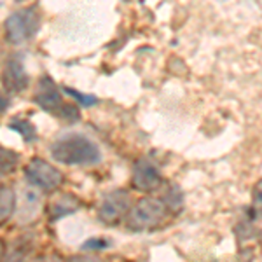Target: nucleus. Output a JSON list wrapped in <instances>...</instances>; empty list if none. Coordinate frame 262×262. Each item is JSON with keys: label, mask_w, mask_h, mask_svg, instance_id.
Returning a JSON list of instances; mask_svg holds the SVG:
<instances>
[{"label": "nucleus", "mask_w": 262, "mask_h": 262, "mask_svg": "<svg viewBox=\"0 0 262 262\" xmlns=\"http://www.w3.org/2000/svg\"><path fill=\"white\" fill-rule=\"evenodd\" d=\"M51 156L61 164H96L101 152L95 142L84 135H65L51 145Z\"/></svg>", "instance_id": "obj_1"}, {"label": "nucleus", "mask_w": 262, "mask_h": 262, "mask_svg": "<svg viewBox=\"0 0 262 262\" xmlns=\"http://www.w3.org/2000/svg\"><path fill=\"white\" fill-rule=\"evenodd\" d=\"M166 215V205L156 198H142L131 210H128V227L131 231H147L156 227Z\"/></svg>", "instance_id": "obj_2"}, {"label": "nucleus", "mask_w": 262, "mask_h": 262, "mask_svg": "<svg viewBox=\"0 0 262 262\" xmlns=\"http://www.w3.org/2000/svg\"><path fill=\"white\" fill-rule=\"evenodd\" d=\"M40 18L35 9H21L6 19V37L11 44L19 46L32 39L39 30Z\"/></svg>", "instance_id": "obj_3"}, {"label": "nucleus", "mask_w": 262, "mask_h": 262, "mask_svg": "<svg viewBox=\"0 0 262 262\" xmlns=\"http://www.w3.org/2000/svg\"><path fill=\"white\" fill-rule=\"evenodd\" d=\"M25 177L33 187H39L42 191H54L56 187H60L63 182L61 171L40 158L32 159L25 166Z\"/></svg>", "instance_id": "obj_4"}, {"label": "nucleus", "mask_w": 262, "mask_h": 262, "mask_svg": "<svg viewBox=\"0 0 262 262\" xmlns=\"http://www.w3.org/2000/svg\"><path fill=\"white\" fill-rule=\"evenodd\" d=\"M131 205L129 192L112 191L103 198L98 210V217L105 224H117L122 217H126Z\"/></svg>", "instance_id": "obj_5"}, {"label": "nucleus", "mask_w": 262, "mask_h": 262, "mask_svg": "<svg viewBox=\"0 0 262 262\" xmlns=\"http://www.w3.org/2000/svg\"><path fill=\"white\" fill-rule=\"evenodd\" d=\"M2 84L7 91L11 93H21L28 88V75L25 70V65L21 61V56L14 54L6 61L2 72Z\"/></svg>", "instance_id": "obj_6"}, {"label": "nucleus", "mask_w": 262, "mask_h": 262, "mask_svg": "<svg viewBox=\"0 0 262 262\" xmlns=\"http://www.w3.org/2000/svg\"><path fill=\"white\" fill-rule=\"evenodd\" d=\"M33 100H35V103L39 105L40 108H44L46 112H58L63 105L60 90H58V86L54 84V81L49 75H42L40 77Z\"/></svg>", "instance_id": "obj_7"}, {"label": "nucleus", "mask_w": 262, "mask_h": 262, "mask_svg": "<svg viewBox=\"0 0 262 262\" xmlns=\"http://www.w3.org/2000/svg\"><path fill=\"white\" fill-rule=\"evenodd\" d=\"M133 187L137 191L150 192L161 185V173L149 159H140L133 170Z\"/></svg>", "instance_id": "obj_8"}, {"label": "nucleus", "mask_w": 262, "mask_h": 262, "mask_svg": "<svg viewBox=\"0 0 262 262\" xmlns=\"http://www.w3.org/2000/svg\"><path fill=\"white\" fill-rule=\"evenodd\" d=\"M79 208H81V200L77 196H74V194H60V196L51 201L49 215L53 221H56V219L67 217V215L77 212Z\"/></svg>", "instance_id": "obj_9"}, {"label": "nucleus", "mask_w": 262, "mask_h": 262, "mask_svg": "<svg viewBox=\"0 0 262 262\" xmlns=\"http://www.w3.org/2000/svg\"><path fill=\"white\" fill-rule=\"evenodd\" d=\"M16 208V192L7 185L0 187V224L6 222Z\"/></svg>", "instance_id": "obj_10"}, {"label": "nucleus", "mask_w": 262, "mask_h": 262, "mask_svg": "<svg viewBox=\"0 0 262 262\" xmlns=\"http://www.w3.org/2000/svg\"><path fill=\"white\" fill-rule=\"evenodd\" d=\"M21 206H23V208H27V215H30V217H32V213L35 215L37 208L40 206L39 192H37L35 189H32V187L25 189V191L21 192Z\"/></svg>", "instance_id": "obj_11"}, {"label": "nucleus", "mask_w": 262, "mask_h": 262, "mask_svg": "<svg viewBox=\"0 0 262 262\" xmlns=\"http://www.w3.org/2000/svg\"><path fill=\"white\" fill-rule=\"evenodd\" d=\"M18 159H19V156L16 154V152L0 147V177L9 175L16 168V164H18Z\"/></svg>", "instance_id": "obj_12"}, {"label": "nucleus", "mask_w": 262, "mask_h": 262, "mask_svg": "<svg viewBox=\"0 0 262 262\" xmlns=\"http://www.w3.org/2000/svg\"><path fill=\"white\" fill-rule=\"evenodd\" d=\"M9 128L14 129L16 133H19L27 142H33L37 138L35 128H33L32 122L27 121V119H14V121H11L9 122Z\"/></svg>", "instance_id": "obj_13"}, {"label": "nucleus", "mask_w": 262, "mask_h": 262, "mask_svg": "<svg viewBox=\"0 0 262 262\" xmlns=\"http://www.w3.org/2000/svg\"><path fill=\"white\" fill-rule=\"evenodd\" d=\"M65 90L67 95H70L72 98H75L77 100V103H81L84 105V107H93V105H96V96H93V95H82V93H79V91H75V90H70V88H63Z\"/></svg>", "instance_id": "obj_14"}, {"label": "nucleus", "mask_w": 262, "mask_h": 262, "mask_svg": "<svg viewBox=\"0 0 262 262\" xmlns=\"http://www.w3.org/2000/svg\"><path fill=\"white\" fill-rule=\"evenodd\" d=\"M58 116H61V117H65V119H69V121H79V108L77 107H74V105H67V103H63L61 105V108L58 111Z\"/></svg>", "instance_id": "obj_15"}, {"label": "nucleus", "mask_w": 262, "mask_h": 262, "mask_svg": "<svg viewBox=\"0 0 262 262\" xmlns=\"http://www.w3.org/2000/svg\"><path fill=\"white\" fill-rule=\"evenodd\" d=\"M108 247H111V242L105 238H93L82 245L84 250H103V248H108Z\"/></svg>", "instance_id": "obj_16"}, {"label": "nucleus", "mask_w": 262, "mask_h": 262, "mask_svg": "<svg viewBox=\"0 0 262 262\" xmlns=\"http://www.w3.org/2000/svg\"><path fill=\"white\" fill-rule=\"evenodd\" d=\"M7 105H9V101H7L6 96H4L2 93H0V114H2L4 111H6V108H7Z\"/></svg>", "instance_id": "obj_17"}, {"label": "nucleus", "mask_w": 262, "mask_h": 262, "mask_svg": "<svg viewBox=\"0 0 262 262\" xmlns=\"http://www.w3.org/2000/svg\"><path fill=\"white\" fill-rule=\"evenodd\" d=\"M72 262H100V260L93 259V257H77V259H74Z\"/></svg>", "instance_id": "obj_18"}, {"label": "nucleus", "mask_w": 262, "mask_h": 262, "mask_svg": "<svg viewBox=\"0 0 262 262\" xmlns=\"http://www.w3.org/2000/svg\"><path fill=\"white\" fill-rule=\"evenodd\" d=\"M4 252H6V247H4V242L0 239V260L4 259Z\"/></svg>", "instance_id": "obj_19"}]
</instances>
